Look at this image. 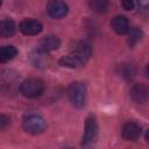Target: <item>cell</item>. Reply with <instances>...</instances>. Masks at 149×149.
<instances>
[{
	"mask_svg": "<svg viewBox=\"0 0 149 149\" xmlns=\"http://www.w3.org/2000/svg\"><path fill=\"white\" fill-rule=\"evenodd\" d=\"M141 36H142V31L139 29V28H133L130 31H129V44L130 45H134L136 42H139L141 40Z\"/></svg>",
	"mask_w": 149,
	"mask_h": 149,
	"instance_id": "cell-17",
	"label": "cell"
},
{
	"mask_svg": "<svg viewBox=\"0 0 149 149\" xmlns=\"http://www.w3.org/2000/svg\"><path fill=\"white\" fill-rule=\"evenodd\" d=\"M90 8L95 13H105L108 9V1L107 0H88Z\"/></svg>",
	"mask_w": 149,
	"mask_h": 149,
	"instance_id": "cell-15",
	"label": "cell"
},
{
	"mask_svg": "<svg viewBox=\"0 0 149 149\" xmlns=\"http://www.w3.org/2000/svg\"><path fill=\"white\" fill-rule=\"evenodd\" d=\"M20 92L29 99H36L44 92V83L37 78H29L21 83Z\"/></svg>",
	"mask_w": 149,
	"mask_h": 149,
	"instance_id": "cell-1",
	"label": "cell"
},
{
	"mask_svg": "<svg viewBox=\"0 0 149 149\" xmlns=\"http://www.w3.org/2000/svg\"><path fill=\"white\" fill-rule=\"evenodd\" d=\"M16 31V26L13 20L10 19H5L0 21V37H10L15 34Z\"/></svg>",
	"mask_w": 149,
	"mask_h": 149,
	"instance_id": "cell-12",
	"label": "cell"
},
{
	"mask_svg": "<svg viewBox=\"0 0 149 149\" xmlns=\"http://www.w3.org/2000/svg\"><path fill=\"white\" fill-rule=\"evenodd\" d=\"M111 26H112L113 30L116 34H120V35H123V34H126V33L129 31L128 20L123 15H116V16H114L112 19V21H111Z\"/></svg>",
	"mask_w": 149,
	"mask_h": 149,
	"instance_id": "cell-9",
	"label": "cell"
},
{
	"mask_svg": "<svg viewBox=\"0 0 149 149\" xmlns=\"http://www.w3.org/2000/svg\"><path fill=\"white\" fill-rule=\"evenodd\" d=\"M59 45H61V41L58 40V37L54 35H49V36H45L43 40H41L37 49L40 52H49L58 49Z\"/></svg>",
	"mask_w": 149,
	"mask_h": 149,
	"instance_id": "cell-8",
	"label": "cell"
},
{
	"mask_svg": "<svg viewBox=\"0 0 149 149\" xmlns=\"http://www.w3.org/2000/svg\"><path fill=\"white\" fill-rule=\"evenodd\" d=\"M69 7L62 0H50L47 5L48 14L54 19H61L68 14Z\"/></svg>",
	"mask_w": 149,
	"mask_h": 149,
	"instance_id": "cell-5",
	"label": "cell"
},
{
	"mask_svg": "<svg viewBox=\"0 0 149 149\" xmlns=\"http://www.w3.org/2000/svg\"><path fill=\"white\" fill-rule=\"evenodd\" d=\"M68 97L72 105L77 108H80L85 105L86 101V87L80 81H73L68 87Z\"/></svg>",
	"mask_w": 149,
	"mask_h": 149,
	"instance_id": "cell-2",
	"label": "cell"
},
{
	"mask_svg": "<svg viewBox=\"0 0 149 149\" xmlns=\"http://www.w3.org/2000/svg\"><path fill=\"white\" fill-rule=\"evenodd\" d=\"M121 5L126 10H132L134 8V0H121Z\"/></svg>",
	"mask_w": 149,
	"mask_h": 149,
	"instance_id": "cell-19",
	"label": "cell"
},
{
	"mask_svg": "<svg viewBox=\"0 0 149 149\" xmlns=\"http://www.w3.org/2000/svg\"><path fill=\"white\" fill-rule=\"evenodd\" d=\"M72 52L79 58V61L83 64H85L87 62V59L90 58V56H91V48L86 42H80L74 47Z\"/></svg>",
	"mask_w": 149,
	"mask_h": 149,
	"instance_id": "cell-11",
	"label": "cell"
},
{
	"mask_svg": "<svg viewBox=\"0 0 149 149\" xmlns=\"http://www.w3.org/2000/svg\"><path fill=\"white\" fill-rule=\"evenodd\" d=\"M23 129L29 134H41L45 129V121L44 119L36 114V113H29L26 114L22 120Z\"/></svg>",
	"mask_w": 149,
	"mask_h": 149,
	"instance_id": "cell-3",
	"label": "cell"
},
{
	"mask_svg": "<svg viewBox=\"0 0 149 149\" xmlns=\"http://www.w3.org/2000/svg\"><path fill=\"white\" fill-rule=\"evenodd\" d=\"M42 23L35 19H24L20 23V30L24 35H37L42 31Z\"/></svg>",
	"mask_w": 149,
	"mask_h": 149,
	"instance_id": "cell-6",
	"label": "cell"
},
{
	"mask_svg": "<svg viewBox=\"0 0 149 149\" xmlns=\"http://www.w3.org/2000/svg\"><path fill=\"white\" fill-rule=\"evenodd\" d=\"M59 64L62 66H65V68H78L80 65H83V63L78 59V57L71 51L69 55L66 56H63L61 59H59Z\"/></svg>",
	"mask_w": 149,
	"mask_h": 149,
	"instance_id": "cell-14",
	"label": "cell"
},
{
	"mask_svg": "<svg viewBox=\"0 0 149 149\" xmlns=\"http://www.w3.org/2000/svg\"><path fill=\"white\" fill-rule=\"evenodd\" d=\"M10 123V119L9 116L5 115V114H0V130L6 129Z\"/></svg>",
	"mask_w": 149,
	"mask_h": 149,
	"instance_id": "cell-18",
	"label": "cell"
},
{
	"mask_svg": "<svg viewBox=\"0 0 149 149\" xmlns=\"http://www.w3.org/2000/svg\"><path fill=\"white\" fill-rule=\"evenodd\" d=\"M141 135V127L133 121L127 122L122 128V137L127 141H135Z\"/></svg>",
	"mask_w": 149,
	"mask_h": 149,
	"instance_id": "cell-7",
	"label": "cell"
},
{
	"mask_svg": "<svg viewBox=\"0 0 149 149\" xmlns=\"http://www.w3.org/2000/svg\"><path fill=\"white\" fill-rule=\"evenodd\" d=\"M1 3H2V0H0V6H1Z\"/></svg>",
	"mask_w": 149,
	"mask_h": 149,
	"instance_id": "cell-20",
	"label": "cell"
},
{
	"mask_svg": "<svg viewBox=\"0 0 149 149\" xmlns=\"http://www.w3.org/2000/svg\"><path fill=\"white\" fill-rule=\"evenodd\" d=\"M98 136V123L93 116H88L85 121V128H84V135H83V142L81 144L84 147L92 146Z\"/></svg>",
	"mask_w": 149,
	"mask_h": 149,
	"instance_id": "cell-4",
	"label": "cell"
},
{
	"mask_svg": "<svg viewBox=\"0 0 149 149\" xmlns=\"http://www.w3.org/2000/svg\"><path fill=\"white\" fill-rule=\"evenodd\" d=\"M17 54V49L13 45H2L0 47V62L6 63L13 59Z\"/></svg>",
	"mask_w": 149,
	"mask_h": 149,
	"instance_id": "cell-13",
	"label": "cell"
},
{
	"mask_svg": "<svg viewBox=\"0 0 149 149\" xmlns=\"http://www.w3.org/2000/svg\"><path fill=\"white\" fill-rule=\"evenodd\" d=\"M121 76L126 79H132L135 76V69L132 64H123L121 65Z\"/></svg>",
	"mask_w": 149,
	"mask_h": 149,
	"instance_id": "cell-16",
	"label": "cell"
},
{
	"mask_svg": "<svg viewBox=\"0 0 149 149\" xmlns=\"http://www.w3.org/2000/svg\"><path fill=\"white\" fill-rule=\"evenodd\" d=\"M130 95L137 104H144L148 98V90L143 84H135L130 88Z\"/></svg>",
	"mask_w": 149,
	"mask_h": 149,
	"instance_id": "cell-10",
	"label": "cell"
}]
</instances>
